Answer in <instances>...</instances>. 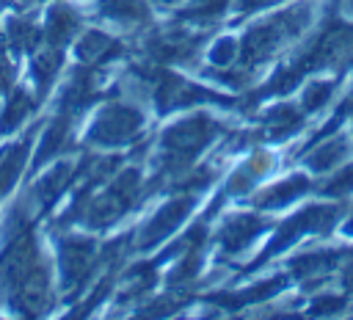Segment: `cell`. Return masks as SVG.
<instances>
[{"label":"cell","mask_w":353,"mask_h":320,"mask_svg":"<svg viewBox=\"0 0 353 320\" xmlns=\"http://www.w3.org/2000/svg\"><path fill=\"white\" fill-rule=\"evenodd\" d=\"M323 193L331 199H345L353 193V160H345L339 168H334L331 179L323 185Z\"/></svg>","instance_id":"cell-4"},{"label":"cell","mask_w":353,"mask_h":320,"mask_svg":"<svg viewBox=\"0 0 353 320\" xmlns=\"http://www.w3.org/2000/svg\"><path fill=\"white\" fill-rule=\"evenodd\" d=\"M342 232H345L347 237H353V212L345 218V226H342Z\"/></svg>","instance_id":"cell-6"},{"label":"cell","mask_w":353,"mask_h":320,"mask_svg":"<svg viewBox=\"0 0 353 320\" xmlns=\"http://www.w3.org/2000/svg\"><path fill=\"white\" fill-rule=\"evenodd\" d=\"M306 190H309V177L295 174V177H290V179H284V182L273 185V188L262 196V204H265V207H281V204L295 201V199H298V196H303Z\"/></svg>","instance_id":"cell-2"},{"label":"cell","mask_w":353,"mask_h":320,"mask_svg":"<svg viewBox=\"0 0 353 320\" xmlns=\"http://www.w3.org/2000/svg\"><path fill=\"white\" fill-rule=\"evenodd\" d=\"M347 8H350V11H353V0H347Z\"/></svg>","instance_id":"cell-7"},{"label":"cell","mask_w":353,"mask_h":320,"mask_svg":"<svg viewBox=\"0 0 353 320\" xmlns=\"http://www.w3.org/2000/svg\"><path fill=\"white\" fill-rule=\"evenodd\" d=\"M336 86H339L336 80H314V83H309L306 91H303V110H309V113L323 110L331 102Z\"/></svg>","instance_id":"cell-3"},{"label":"cell","mask_w":353,"mask_h":320,"mask_svg":"<svg viewBox=\"0 0 353 320\" xmlns=\"http://www.w3.org/2000/svg\"><path fill=\"white\" fill-rule=\"evenodd\" d=\"M350 154H353V138L347 132L323 135L320 143H314V149L306 154V166L314 174H328V171L339 168Z\"/></svg>","instance_id":"cell-1"},{"label":"cell","mask_w":353,"mask_h":320,"mask_svg":"<svg viewBox=\"0 0 353 320\" xmlns=\"http://www.w3.org/2000/svg\"><path fill=\"white\" fill-rule=\"evenodd\" d=\"M347 306V301H345V295H336V292H323L312 306H309V312L312 314H334V312H342Z\"/></svg>","instance_id":"cell-5"}]
</instances>
